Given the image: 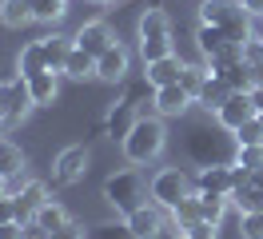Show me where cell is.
I'll use <instances>...</instances> for the list:
<instances>
[{
    "label": "cell",
    "mask_w": 263,
    "mask_h": 239,
    "mask_svg": "<svg viewBox=\"0 0 263 239\" xmlns=\"http://www.w3.org/2000/svg\"><path fill=\"white\" fill-rule=\"evenodd\" d=\"M104 199L112 204L116 215H124V219H128L136 207H144V204H148V188H144L140 172L124 168V172H112L108 179H104Z\"/></svg>",
    "instance_id": "cell-3"
},
{
    "label": "cell",
    "mask_w": 263,
    "mask_h": 239,
    "mask_svg": "<svg viewBox=\"0 0 263 239\" xmlns=\"http://www.w3.org/2000/svg\"><path fill=\"white\" fill-rule=\"evenodd\" d=\"M247 68H251V88H263V60L247 64Z\"/></svg>",
    "instance_id": "cell-40"
},
{
    "label": "cell",
    "mask_w": 263,
    "mask_h": 239,
    "mask_svg": "<svg viewBox=\"0 0 263 239\" xmlns=\"http://www.w3.org/2000/svg\"><path fill=\"white\" fill-rule=\"evenodd\" d=\"M180 84L187 88L192 96H199V88L208 84V68H199V64H183V72H180Z\"/></svg>",
    "instance_id": "cell-32"
},
{
    "label": "cell",
    "mask_w": 263,
    "mask_h": 239,
    "mask_svg": "<svg viewBox=\"0 0 263 239\" xmlns=\"http://www.w3.org/2000/svg\"><path fill=\"white\" fill-rule=\"evenodd\" d=\"M180 239H183V235H180Z\"/></svg>",
    "instance_id": "cell-46"
},
{
    "label": "cell",
    "mask_w": 263,
    "mask_h": 239,
    "mask_svg": "<svg viewBox=\"0 0 263 239\" xmlns=\"http://www.w3.org/2000/svg\"><path fill=\"white\" fill-rule=\"evenodd\" d=\"M255 183H263V168H259V172H255Z\"/></svg>",
    "instance_id": "cell-43"
},
{
    "label": "cell",
    "mask_w": 263,
    "mask_h": 239,
    "mask_svg": "<svg viewBox=\"0 0 263 239\" xmlns=\"http://www.w3.org/2000/svg\"><path fill=\"white\" fill-rule=\"evenodd\" d=\"M228 96H231V88H228V84H223V80H219V76H212V72H208V84L199 88L196 104H203V108H208V112H215V108H219V104H223V100H228Z\"/></svg>",
    "instance_id": "cell-25"
},
{
    "label": "cell",
    "mask_w": 263,
    "mask_h": 239,
    "mask_svg": "<svg viewBox=\"0 0 263 239\" xmlns=\"http://www.w3.org/2000/svg\"><path fill=\"white\" fill-rule=\"evenodd\" d=\"M164 143H167V127H164V116H140L132 132L120 140V152L128 163L136 168H148L156 159L164 156Z\"/></svg>",
    "instance_id": "cell-1"
},
{
    "label": "cell",
    "mask_w": 263,
    "mask_h": 239,
    "mask_svg": "<svg viewBox=\"0 0 263 239\" xmlns=\"http://www.w3.org/2000/svg\"><path fill=\"white\" fill-rule=\"evenodd\" d=\"M148 195H152V204H160L164 211H176L187 195H196V179L187 172H180V168H160L148 183Z\"/></svg>",
    "instance_id": "cell-4"
},
{
    "label": "cell",
    "mask_w": 263,
    "mask_h": 239,
    "mask_svg": "<svg viewBox=\"0 0 263 239\" xmlns=\"http://www.w3.org/2000/svg\"><path fill=\"white\" fill-rule=\"evenodd\" d=\"M180 72H183V60L172 52V56H164V60H152L144 64V76H148L152 88H167V84H180Z\"/></svg>",
    "instance_id": "cell-18"
},
{
    "label": "cell",
    "mask_w": 263,
    "mask_h": 239,
    "mask_svg": "<svg viewBox=\"0 0 263 239\" xmlns=\"http://www.w3.org/2000/svg\"><path fill=\"white\" fill-rule=\"evenodd\" d=\"M196 104V96L187 92L183 84H167V88H156V96H152V108H156V116H164V120H172V116H183V112Z\"/></svg>",
    "instance_id": "cell-11"
},
{
    "label": "cell",
    "mask_w": 263,
    "mask_h": 239,
    "mask_svg": "<svg viewBox=\"0 0 263 239\" xmlns=\"http://www.w3.org/2000/svg\"><path fill=\"white\" fill-rule=\"evenodd\" d=\"M235 148H263V124L255 120V116L235 132Z\"/></svg>",
    "instance_id": "cell-31"
},
{
    "label": "cell",
    "mask_w": 263,
    "mask_h": 239,
    "mask_svg": "<svg viewBox=\"0 0 263 239\" xmlns=\"http://www.w3.org/2000/svg\"><path fill=\"white\" fill-rule=\"evenodd\" d=\"M0 239H24V219H4L0 223Z\"/></svg>",
    "instance_id": "cell-36"
},
{
    "label": "cell",
    "mask_w": 263,
    "mask_h": 239,
    "mask_svg": "<svg viewBox=\"0 0 263 239\" xmlns=\"http://www.w3.org/2000/svg\"><path fill=\"white\" fill-rule=\"evenodd\" d=\"M64 76H72V80L96 76V56H92V52H84L80 44H72V52H68V60H64Z\"/></svg>",
    "instance_id": "cell-23"
},
{
    "label": "cell",
    "mask_w": 263,
    "mask_h": 239,
    "mask_svg": "<svg viewBox=\"0 0 263 239\" xmlns=\"http://www.w3.org/2000/svg\"><path fill=\"white\" fill-rule=\"evenodd\" d=\"M239 239H263V211L239 215Z\"/></svg>",
    "instance_id": "cell-34"
},
{
    "label": "cell",
    "mask_w": 263,
    "mask_h": 239,
    "mask_svg": "<svg viewBox=\"0 0 263 239\" xmlns=\"http://www.w3.org/2000/svg\"><path fill=\"white\" fill-rule=\"evenodd\" d=\"M136 120H140V108H132L128 100L120 96V100H116L112 108H108V120H104V132H108L112 140H124V136L132 132V124H136Z\"/></svg>",
    "instance_id": "cell-15"
},
{
    "label": "cell",
    "mask_w": 263,
    "mask_h": 239,
    "mask_svg": "<svg viewBox=\"0 0 263 239\" xmlns=\"http://www.w3.org/2000/svg\"><path fill=\"white\" fill-rule=\"evenodd\" d=\"M231 163H243V168H251V172H259L263 168V148H239Z\"/></svg>",
    "instance_id": "cell-35"
},
{
    "label": "cell",
    "mask_w": 263,
    "mask_h": 239,
    "mask_svg": "<svg viewBox=\"0 0 263 239\" xmlns=\"http://www.w3.org/2000/svg\"><path fill=\"white\" fill-rule=\"evenodd\" d=\"M60 72H52V68H44V72H36V76H28L24 84H28V96H32L36 108H52L56 104V96H60Z\"/></svg>",
    "instance_id": "cell-14"
},
{
    "label": "cell",
    "mask_w": 263,
    "mask_h": 239,
    "mask_svg": "<svg viewBox=\"0 0 263 239\" xmlns=\"http://www.w3.org/2000/svg\"><path fill=\"white\" fill-rule=\"evenodd\" d=\"M251 116H255L251 92H231L228 100H223V104L215 108V124L223 127V132H231V136H235V132H239V127L251 120Z\"/></svg>",
    "instance_id": "cell-8"
},
{
    "label": "cell",
    "mask_w": 263,
    "mask_h": 239,
    "mask_svg": "<svg viewBox=\"0 0 263 239\" xmlns=\"http://www.w3.org/2000/svg\"><path fill=\"white\" fill-rule=\"evenodd\" d=\"M28 108H36L32 96H28V84L24 80H0V120H4V132L8 127H16L24 116H28Z\"/></svg>",
    "instance_id": "cell-6"
},
{
    "label": "cell",
    "mask_w": 263,
    "mask_h": 239,
    "mask_svg": "<svg viewBox=\"0 0 263 239\" xmlns=\"http://www.w3.org/2000/svg\"><path fill=\"white\" fill-rule=\"evenodd\" d=\"M0 136H4V120H0Z\"/></svg>",
    "instance_id": "cell-45"
},
{
    "label": "cell",
    "mask_w": 263,
    "mask_h": 239,
    "mask_svg": "<svg viewBox=\"0 0 263 239\" xmlns=\"http://www.w3.org/2000/svg\"><path fill=\"white\" fill-rule=\"evenodd\" d=\"M136 36H140V60L152 64V60H164L172 56V20H167L164 8H148L136 24Z\"/></svg>",
    "instance_id": "cell-2"
},
{
    "label": "cell",
    "mask_w": 263,
    "mask_h": 239,
    "mask_svg": "<svg viewBox=\"0 0 263 239\" xmlns=\"http://www.w3.org/2000/svg\"><path fill=\"white\" fill-rule=\"evenodd\" d=\"M40 44H44V56H48V68L52 72H64V60L68 52H72V36H64V32H52V36H40Z\"/></svg>",
    "instance_id": "cell-20"
},
{
    "label": "cell",
    "mask_w": 263,
    "mask_h": 239,
    "mask_svg": "<svg viewBox=\"0 0 263 239\" xmlns=\"http://www.w3.org/2000/svg\"><path fill=\"white\" fill-rule=\"evenodd\" d=\"M44 68H48V56H44V44H40V40H32V44L20 48V56H16V72H20V80L36 76V72H44Z\"/></svg>",
    "instance_id": "cell-21"
},
{
    "label": "cell",
    "mask_w": 263,
    "mask_h": 239,
    "mask_svg": "<svg viewBox=\"0 0 263 239\" xmlns=\"http://www.w3.org/2000/svg\"><path fill=\"white\" fill-rule=\"evenodd\" d=\"M196 191L203 195H228L235 191V172H231V163H203L196 175Z\"/></svg>",
    "instance_id": "cell-10"
},
{
    "label": "cell",
    "mask_w": 263,
    "mask_h": 239,
    "mask_svg": "<svg viewBox=\"0 0 263 239\" xmlns=\"http://www.w3.org/2000/svg\"><path fill=\"white\" fill-rule=\"evenodd\" d=\"M88 239H136V231L128 227V219L120 215V219H108V223H96L92 227V235Z\"/></svg>",
    "instance_id": "cell-29"
},
{
    "label": "cell",
    "mask_w": 263,
    "mask_h": 239,
    "mask_svg": "<svg viewBox=\"0 0 263 239\" xmlns=\"http://www.w3.org/2000/svg\"><path fill=\"white\" fill-rule=\"evenodd\" d=\"M128 76H132V52L116 40L108 52L96 56V80H104V84H124Z\"/></svg>",
    "instance_id": "cell-9"
},
{
    "label": "cell",
    "mask_w": 263,
    "mask_h": 239,
    "mask_svg": "<svg viewBox=\"0 0 263 239\" xmlns=\"http://www.w3.org/2000/svg\"><path fill=\"white\" fill-rule=\"evenodd\" d=\"M124 84H128V88H124V100H128L132 108H140L144 100H152V96H156V88L148 84V76H128Z\"/></svg>",
    "instance_id": "cell-30"
},
{
    "label": "cell",
    "mask_w": 263,
    "mask_h": 239,
    "mask_svg": "<svg viewBox=\"0 0 263 239\" xmlns=\"http://www.w3.org/2000/svg\"><path fill=\"white\" fill-rule=\"evenodd\" d=\"M0 24L4 28L32 24V0H0Z\"/></svg>",
    "instance_id": "cell-22"
},
{
    "label": "cell",
    "mask_w": 263,
    "mask_h": 239,
    "mask_svg": "<svg viewBox=\"0 0 263 239\" xmlns=\"http://www.w3.org/2000/svg\"><path fill=\"white\" fill-rule=\"evenodd\" d=\"M231 204L239 215H255L263 211V183H247V188H235L231 191Z\"/></svg>",
    "instance_id": "cell-24"
},
{
    "label": "cell",
    "mask_w": 263,
    "mask_h": 239,
    "mask_svg": "<svg viewBox=\"0 0 263 239\" xmlns=\"http://www.w3.org/2000/svg\"><path fill=\"white\" fill-rule=\"evenodd\" d=\"M32 219H36V223H40V227H44V231L52 235V231H60L64 223H72V215H68V211H64L60 204H52V199H44V204H40V211H36Z\"/></svg>",
    "instance_id": "cell-26"
},
{
    "label": "cell",
    "mask_w": 263,
    "mask_h": 239,
    "mask_svg": "<svg viewBox=\"0 0 263 239\" xmlns=\"http://www.w3.org/2000/svg\"><path fill=\"white\" fill-rule=\"evenodd\" d=\"M164 215L167 211L160 204H144L128 215V227L136 231V239H160L164 235Z\"/></svg>",
    "instance_id": "cell-12"
},
{
    "label": "cell",
    "mask_w": 263,
    "mask_h": 239,
    "mask_svg": "<svg viewBox=\"0 0 263 239\" xmlns=\"http://www.w3.org/2000/svg\"><path fill=\"white\" fill-rule=\"evenodd\" d=\"M12 199H16V211H20V219H32L36 211H40V204L48 199V188L40 183V179H20V188L12 191Z\"/></svg>",
    "instance_id": "cell-17"
},
{
    "label": "cell",
    "mask_w": 263,
    "mask_h": 239,
    "mask_svg": "<svg viewBox=\"0 0 263 239\" xmlns=\"http://www.w3.org/2000/svg\"><path fill=\"white\" fill-rule=\"evenodd\" d=\"M239 8L247 16H263V0H239Z\"/></svg>",
    "instance_id": "cell-39"
},
{
    "label": "cell",
    "mask_w": 263,
    "mask_h": 239,
    "mask_svg": "<svg viewBox=\"0 0 263 239\" xmlns=\"http://www.w3.org/2000/svg\"><path fill=\"white\" fill-rule=\"evenodd\" d=\"M64 16H68V0H32L36 24H60Z\"/></svg>",
    "instance_id": "cell-28"
},
{
    "label": "cell",
    "mask_w": 263,
    "mask_h": 239,
    "mask_svg": "<svg viewBox=\"0 0 263 239\" xmlns=\"http://www.w3.org/2000/svg\"><path fill=\"white\" fill-rule=\"evenodd\" d=\"M208 72L219 76L231 92H251V68L247 60H223V64H208Z\"/></svg>",
    "instance_id": "cell-16"
},
{
    "label": "cell",
    "mask_w": 263,
    "mask_h": 239,
    "mask_svg": "<svg viewBox=\"0 0 263 239\" xmlns=\"http://www.w3.org/2000/svg\"><path fill=\"white\" fill-rule=\"evenodd\" d=\"M88 163H92V152L84 148V143H72L64 148L56 163H52V183H60V188H72V183H80L84 172H88Z\"/></svg>",
    "instance_id": "cell-7"
},
{
    "label": "cell",
    "mask_w": 263,
    "mask_h": 239,
    "mask_svg": "<svg viewBox=\"0 0 263 239\" xmlns=\"http://www.w3.org/2000/svg\"><path fill=\"white\" fill-rule=\"evenodd\" d=\"M196 204H199V219H208V223H223V211H228V195H203V191H196Z\"/></svg>",
    "instance_id": "cell-27"
},
{
    "label": "cell",
    "mask_w": 263,
    "mask_h": 239,
    "mask_svg": "<svg viewBox=\"0 0 263 239\" xmlns=\"http://www.w3.org/2000/svg\"><path fill=\"white\" fill-rule=\"evenodd\" d=\"M24 239H48V231H44L36 219H24Z\"/></svg>",
    "instance_id": "cell-38"
},
{
    "label": "cell",
    "mask_w": 263,
    "mask_h": 239,
    "mask_svg": "<svg viewBox=\"0 0 263 239\" xmlns=\"http://www.w3.org/2000/svg\"><path fill=\"white\" fill-rule=\"evenodd\" d=\"M199 24H219L239 44L251 36V16L239 8V0H203L199 4Z\"/></svg>",
    "instance_id": "cell-5"
},
{
    "label": "cell",
    "mask_w": 263,
    "mask_h": 239,
    "mask_svg": "<svg viewBox=\"0 0 263 239\" xmlns=\"http://www.w3.org/2000/svg\"><path fill=\"white\" fill-rule=\"evenodd\" d=\"M255 120H259V124H263V112H255Z\"/></svg>",
    "instance_id": "cell-44"
},
{
    "label": "cell",
    "mask_w": 263,
    "mask_h": 239,
    "mask_svg": "<svg viewBox=\"0 0 263 239\" xmlns=\"http://www.w3.org/2000/svg\"><path fill=\"white\" fill-rule=\"evenodd\" d=\"M76 44L84 48V52H92V56H100V52H108V48L116 44V32L104 24V20H88V24H80V32L72 36Z\"/></svg>",
    "instance_id": "cell-13"
},
{
    "label": "cell",
    "mask_w": 263,
    "mask_h": 239,
    "mask_svg": "<svg viewBox=\"0 0 263 239\" xmlns=\"http://www.w3.org/2000/svg\"><path fill=\"white\" fill-rule=\"evenodd\" d=\"M215 231H219V227L208 223V219H192V223H183V227H180L183 239H215Z\"/></svg>",
    "instance_id": "cell-33"
},
{
    "label": "cell",
    "mask_w": 263,
    "mask_h": 239,
    "mask_svg": "<svg viewBox=\"0 0 263 239\" xmlns=\"http://www.w3.org/2000/svg\"><path fill=\"white\" fill-rule=\"evenodd\" d=\"M48 239H84V231L76 227V223H64V227H60V231H52Z\"/></svg>",
    "instance_id": "cell-37"
},
{
    "label": "cell",
    "mask_w": 263,
    "mask_h": 239,
    "mask_svg": "<svg viewBox=\"0 0 263 239\" xmlns=\"http://www.w3.org/2000/svg\"><path fill=\"white\" fill-rule=\"evenodd\" d=\"M4 195H12V183H8L4 175H0V199H4Z\"/></svg>",
    "instance_id": "cell-42"
},
{
    "label": "cell",
    "mask_w": 263,
    "mask_h": 239,
    "mask_svg": "<svg viewBox=\"0 0 263 239\" xmlns=\"http://www.w3.org/2000/svg\"><path fill=\"white\" fill-rule=\"evenodd\" d=\"M251 104H255V112H263V88H251Z\"/></svg>",
    "instance_id": "cell-41"
},
{
    "label": "cell",
    "mask_w": 263,
    "mask_h": 239,
    "mask_svg": "<svg viewBox=\"0 0 263 239\" xmlns=\"http://www.w3.org/2000/svg\"><path fill=\"white\" fill-rule=\"evenodd\" d=\"M0 175H4L8 183L24 179V152H20L12 140H4V136H0Z\"/></svg>",
    "instance_id": "cell-19"
}]
</instances>
